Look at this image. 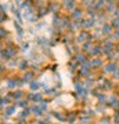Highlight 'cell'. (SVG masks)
Instances as JSON below:
<instances>
[{
	"mask_svg": "<svg viewBox=\"0 0 119 124\" xmlns=\"http://www.w3.org/2000/svg\"><path fill=\"white\" fill-rule=\"evenodd\" d=\"M0 40H1V36H0Z\"/></svg>",
	"mask_w": 119,
	"mask_h": 124,
	"instance_id": "cell-1",
	"label": "cell"
}]
</instances>
